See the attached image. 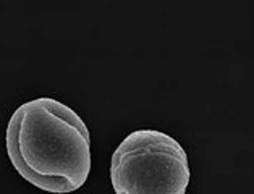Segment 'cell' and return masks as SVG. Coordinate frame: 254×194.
<instances>
[{"mask_svg": "<svg viewBox=\"0 0 254 194\" xmlns=\"http://www.w3.org/2000/svg\"><path fill=\"white\" fill-rule=\"evenodd\" d=\"M5 144L20 177L42 191L75 193L89 178V129L57 99L38 97L21 104L7 125Z\"/></svg>", "mask_w": 254, "mask_h": 194, "instance_id": "1", "label": "cell"}, {"mask_svg": "<svg viewBox=\"0 0 254 194\" xmlns=\"http://www.w3.org/2000/svg\"><path fill=\"white\" fill-rule=\"evenodd\" d=\"M191 170L187 151L159 129H136L112 154L115 194H187Z\"/></svg>", "mask_w": 254, "mask_h": 194, "instance_id": "2", "label": "cell"}]
</instances>
